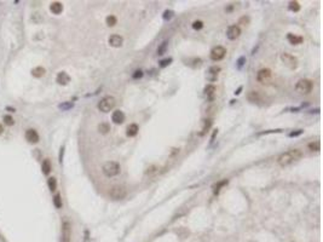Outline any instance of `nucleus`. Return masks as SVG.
I'll list each match as a JSON object with an SVG mask.
<instances>
[{"label": "nucleus", "mask_w": 323, "mask_h": 242, "mask_svg": "<svg viewBox=\"0 0 323 242\" xmlns=\"http://www.w3.org/2000/svg\"><path fill=\"white\" fill-rule=\"evenodd\" d=\"M226 184H228V181H226V179H225V181H223V182H219L218 184H215V185L213 186V188H214V190H213L214 194H218L219 191H220V188H222V186H224V185H226Z\"/></svg>", "instance_id": "nucleus-29"}, {"label": "nucleus", "mask_w": 323, "mask_h": 242, "mask_svg": "<svg viewBox=\"0 0 323 242\" xmlns=\"http://www.w3.org/2000/svg\"><path fill=\"white\" fill-rule=\"evenodd\" d=\"M3 132H4V129H3V126H1V125H0V134H1Z\"/></svg>", "instance_id": "nucleus-42"}, {"label": "nucleus", "mask_w": 323, "mask_h": 242, "mask_svg": "<svg viewBox=\"0 0 323 242\" xmlns=\"http://www.w3.org/2000/svg\"><path fill=\"white\" fill-rule=\"evenodd\" d=\"M301 156H303V152L299 149H292V150H288L286 152H283V154H281L277 159V163L282 167H286V166H289L294 161L299 160Z\"/></svg>", "instance_id": "nucleus-1"}, {"label": "nucleus", "mask_w": 323, "mask_h": 242, "mask_svg": "<svg viewBox=\"0 0 323 242\" xmlns=\"http://www.w3.org/2000/svg\"><path fill=\"white\" fill-rule=\"evenodd\" d=\"M111 120L114 124L116 125H120L125 121V114L121 111V110H115L113 113V115H111Z\"/></svg>", "instance_id": "nucleus-13"}, {"label": "nucleus", "mask_w": 323, "mask_h": 242, "mask_svg": "<svg viewBox=\"0 0 323 242\" xmlns=\"http://www.w3.org/2000/svg\"><path fill=\"white\" fill-rule=\"evenodd\" d=\"M171 62H172V58L163 59V61H161V62H160V67H162V68H163V67H166V66H168Z\"/></svg>", "instance_id": "nucleus-35"}, {"label": "nucleus", "mask_w": 323, "mask_h": 242, "mask_svg": "<svg viewBox=\"0 0 323 242\" xmlns=\"http://www.w3.org/2000/svg\"><path fill=\"white\" fill-rule=\"evenodd\" d=\"M126 194H127V190L122 185H114L109 191L110 197L114 199V200H121L126 196Z\"/></svg>", "instance_id": "nucleus-5"}, {"label": "nucleus", "mask_w": 323, "mask_h": 242, "mask_svg": "<svg viewBox=\"0 0 323 242\" xmlns=\"http://www.w3.org/2000/svg\"><path fill=\"white\" fill-rule=\"evenodd\" d=\"M47 185H48V189L51 190V191H55V190L57 189V181H56V178L55 177H50L48 179H47Z\"/></svg>", "instance_id": "nucleus-22"}, {"label": "nucleus", "mask_w": 323, "mask_h": 242, "mask_svg": "<svg viewBox=\"0 0 323 242\" xmlns=\"http://www.w3.org/2000/svg\"><path fill=\"white\" fill-rule=\"evenodd\" d=\"M312 81L311 80H309V79H301L298 81V84H296L295 86V90L298 91L299 93H303V95H307L311 92L312 90Z\"/></svg>", "instance_id": "nucleus-4"}, {"label": "nucleus", "mask_w": 323, "mask_h": 242, "mask_svg": "<svg viewBox=\"0 0 323 242\" xmlns=\"http://www.w3.org/2000/svg\"><path fill=\"white\" fill-rule=\"evenodd\" d=\"M73 107H74V104L72 103V102H66V103H63V104H59V105H58V108L62 109V110H68V109H70V108H73Z\"/></svg>", "instance_id": "nucleus-32"}, {"label": "nucleus", "mask_w": 323, "mask_h": 242, "mask_svg": "<svg viewBox=\"0 0 323 242\" xmlns=\"http://www.w3.org/2000/svg\"><path fill=\"white\" fill-rule=\"evenodd\" d=\"M270 78H271L270 69H260L259 72H258V74H257V80L259 81V82H262V84L267 82L270 80Z\"/></svg>", "instance_id": "nucleus-10"}, {"label": "nucleus", "mask_w": 323, "mask_h": 242, "mask_svg": "<svg viewBox=\"0 0 323 242\" xmlns=\"http://www.w3.org/2000/svg\"><path fill=\"white\" fill-rule=\"evenodd\" d=\"M57 82L59 84V85H67L69 81H70V76L66 73V72H61V73H58V75H57Z\"/></svg>", "instance_id": "nucleus-16"}, {"label": "nucleus", "mask_w": 323, "mask_h": 242, "mask_svg": "<svg viewBox=\"0 0 323 242\" xmlns=\"http://www.w3.org/2000/svg\"><path fill=\"white\" fill-rule=\"evenodd\" d=\"M50 11L52 12L53 15H59L61 12L63 11V5H62L61 3H58V1H55V3L51 4V6H50Z\"/></svg>", "instance_id": "nucleus-17"}, {"label": "nucleus", "mask_w": 323, "mask_h": 242, "mask_svg": "<svg viewBox=\"0 0 323 242\" xmlns=\"http://www.w3.org/2000/svg\"><path fill=\"white\" fill-rule=\"evenodd\" d=\"M45 73H46V70L43 67H36L32 70V75L34 76V78H41V76H44Z\"/></svg>", "instance_id": "nucleus-21"}, {"label": "nucleus", "mask_w": 323, "mask_h": 242, "mask_svg": "<svg viewBox=\"0 0 323 242\" xmlns=\"http://www.w3.org/2000/svg\"><path fill=\"white\" fill-rule=\"evenodd\" d=\"M116 104V99L111 96H107L104 98H102L99 100V103H98V109L103 113H108L110 111Z\"/></svg>", "instance_id": "nucleus-3"}, {"label": "nucleus", "mask_w": 323, "mask_h": 242, "mask_svg": "<svg viewBox=\"0 0 323 242\" xmlns=\"http://www.w3.org/2000/svg\"><path fill=\"white\" fill-rule=\"evenodd\" d=\"M287 39H288V41H289L290 44H293V45H298V44H301V43H303V38H301V36H296V35H294V34H288Z\"/></svg>", "instance_id": "nucleus-20"}, {"label": "nucleus", "mask_w": 323, "mask_h": 242, "mask_svg": "<svg viewBox=\"0 0 323 242\" xmlns=\"http://www.w3.org/2000/svg\"><path fill=\"white\" fill-rule=\"evenodd\" d=\"M204 96L207 97L210 102H212L215 97V87L213 85H207L204 87Z\"/></svg>", "instance_id": "nucleus-15"}, {"label": "nucleus", "mask_w": 323, "mask_h": 242, "mask_svg": "<svg viewBox=\"0 0 323 242\" xmlns=\"http://www.w3.org/2000/svg\"><path fill=\"white\" fill-rule=\"evenodd\" d=\"M108 43H109V45L113 46V47H120V46L122 45V43H124V39H122V36L114 34V35H110V36H109Z\"/></svg>", "instance_id": "nucleus-12"}, {"label": "nucleus", "mask_w": 323, "mask_h": 242, "mask_svg": "<svg viewBox=\"0 0 323 242\" xmlns=\"http://www.w3.org/2000/svg\"><path fill=\"white\" fill-rule=\"evenodd\" d=\"M116 17L115 16H113V15H110V16H108L107 18H105V22H107V25H109V27H114V25L116 24Z\"/></svg>", "instance_id": "nucleus-27"}, {"label": "nucleus", "mask_w": 323, "mask_h": 242, "mask_svg": "<svg viewBox=\"0 0 323 242\" xmlns=\"http://www.w3.org/2000/svg\"><path fill=\"white\" fill-rule=\"evenodd\" d=\"M244 61H246V58H244V57H241V58L237 61V63H238V64H237V66H238V68H241V67L243 66V62H244Z\"/></svg>", "instance_id": "nucleus-40"}, {"label": "nucleus", "mask_w": 323, "mask_h": 242, "mask_svg": "<svg viewBox=\"0 0 323 242\" xmlns=\"http://www.w3.org/2000/svg\"><path fill=\"white\" fill-rule=\"evenodd\" d=\"M211 125H212V121H211V120H204V121H203V127H202V131L200 132V136H203L206 132H207V130L211 127Z\"/></svg>", "instance_id": "nucleus-24"}, {"label": "nucleus", "mask_w": 323, "mask_h": 242, "mask_svg": "<svg viewBox=\"0 0 323 242\" xmlns=\"http://www.w3.org/2000/svg\"><path fill=\"white\" fill-rule=\"evenodd\" d=\"M3 120H4L5 125H7V126H12V125L15 124V121H14V118H12V116H10V115H5V116L3 118Z\"/></svg>", "instance_id": "nucleus-33"}, {"label": "nucleus", "mask_w": 323, "mask_h": 242, "mask_svg": "<svg viewBox=\"0 0 323 242\" xmlns=\"http://www.w3.org/2000/svg\"><path fill=\"white\" fill-rule=\"evenodd\" d=\"M103 173L107 177H115L120 173V165L115 161H108L103 165Z\"/></svg>", "instance_id": "nucleus-2"}, {"label": "nucleus", "mask_w": 323, "mask_h": 242, "mask_svg": "<svg viewBox=\"0 0 323 242\" xmlns=\"http://www.w3.org/2000/svg\"><path fill=\"white\" fill-rule=\"evenodd\" d=\"M143 76V72L142 70H136L134 74H133V79H138V78H142Z\"/></svg>", "instance_id": "nucleus-38"}, {"label": "nucleus", "mask_w": 323, "mask_h": 242, "mask_svg": "<svg viewBox=\"0 0 323 242\" xmlns=\"http://www.w3.org/2000/svg\"><path fill=\"white\" fill-rule=\"evenodd\" d=\"M167 45H168V43H167V41H163V43L159 46V48H158V55H159V56L165 53V51H166V48H167Z\"/></svg>", "instance_id": "nucleus-30"}, {"label": "nucleus", "mask_w": 323, "mask_h": 242, "mask_svg": "<svg viewBox=\"0 0 323 242\" xmlns=\"http://www.w3.org/2000/svg\"><path fill=\"white\" fill-rule=\"evenodd\" d=\"M219 72H220V68H219V67H212V68H210L207 75H206V78H207V80H210V81L213 82V81L217 80Z\"/></svg>", "instance_id": "nucleus-14"}, {"label": "nucleus", "mask_w": 323, "mask_h": 242, "mask_svg": "<svg viewBox=\"0 0 323 242\" xmlns=\"http://www.w3.org/2000/svg\"><path fill=\"white\" fill-rule=\"evenodd\" d=\"M138 131H139L138 126H137L136 124H132V125H130V126L127 127V130H126V134H127L128 137H134V136H137Z\"/></svg>", "instance_id": "nucleus-18"}, {"label": "nucleus", "mask_w": 323, "mask_h": 242, "mask_svg": "<svg viewBox=\"0 0 323 242\" xmlns=\"http://www.w3.org/2000/svg\"><path fill=\"white\" fill-rule=\"evenodd\" d=\"M309 149H310V150H312V151H319V149H321V144H319V142H318V141H316V142L310 143V144H309Z\"/></svg>", "instance_id": "nucleus-28"}, {"label": "nucleus", "mask_w": 323, "mask_h": 242, "mask_svg": "<svg viewBox=\"0 0 323 242\" xmlns=\"http://www.w3.org/2000/svg\"><path fill=\"white\" fill-rule=\"evenodd\" d=\"M41 170H43V173H44V174H46V176H48V174H50L51 170H52V166H51V162H50V160H48V159H45V160L43 161Z\"/></svg>", "instance_id": "nucleus-19"}, {"label": "nucleus", "mask_w": 323, "mask_h": 242, "mask_svg": "<svg viewBox=\"0 0 323 242\" xmlns=\"http://www.w3.org/2000/svg\"><path fill=\"white\" fill-rule=\"evenodd\" d=\"M72 226L68 220H64L62 224V242H70Z\"/></svg>", "instance_id": "nucleus-8"}, {"label": "nucleus", "mask_w": 323, "mask_h": 242, "mask_svg": "<svg viewBox=\"0 0 323 242\" xmlns=\"http://www.w3.org/2000/svg\"><path fill=\"white\" fill-rule=\"evenodd\" d=\"M53 205H55L56 208H62L63 203H62V199H61V195H59V194L55 195V197H53Z\"/></svg>", "instance_id": "nucleus-25"}, {"label": "nucleus", "mask_w": 323, "mask_h": 242, "mask_svg": "<svg viewBox=\"0 0 323 242\" xmlns=\"http://www.w3.org/2000/svg\"><path fill=\"white\" fill-rule=\"evenodd\" d=\"M301 133H303V131L299 130L298 132H292V133H289V136H290V137H296V136H299V134H301Z\"/></svg>", "instance_id": "nucleus-41"}, {"label": "nucleus", "mask_w": 323, "mask_h": 242, "mask_svg": "<svg viewBox=\"0 0 323 242\" xmlns=\"http://www.w3.org/2000/svg\"><path fill=\"white\" fill-rule=\"evenodd\" d=\"M98 131H99L102 134H107V133L110 131V126H109L107 122L99 124V125H98Z\"/></svg>", "instance_id": "nucleus-23"}, {"label": "nucleus", "mask_w": 323, "mask_h": 242, "mask_svg": "<svg viewBox=\"0 0 323 242\" xmlns=\"http://www.w3.org/2000/svg\"><path fill=\"white\" fill-rule=\"evenodd\" d=\"M156 172H158V167L156 166H150L145 173L147 174H152V173H156Z\"/></svg>", "instance_id": "nucleus-36"}, {"label": "nucleus", "mask_w": 323, "mask_h": 242, "mask_svg": "<svg viewBox=\"0 0 323 242\" xmlns=\"http://www.w3.org/2000/svg\"><path fill=\"white\" fill-rule=\"evenodd\" d=\"M288 7H289V10L293 11V12H298V11L300 10V5H299L298 1H290Z\"/></svg>", "instance_id": "nucleus-26"}, {"label": "nucleus", "mask_w": 323, "mask_h": 242, "mask_svg": "<svg viewBox=\"0 0 323 242\" xmlns=\"http://www.w3.org/2000/svg\"><path fill=\"white\" fill-rule=\"evenodd\" d=\"M240 34H241V29L238 25H230L228 28V32H226V36L230 40H236L240 36Z\"/></svg>", "instance_id": "nucleus-9"}, {"label": "nucleus", "mask_w": 323, "mask_h": 242, "mask_svg": "<svg viewBox=\"0 0 323 242\" xmlns=\"http://www.w3.org/2000/svg\"><path fill=\"white\" fill-rule=\"evenodd\" d=\"M248 22H249V18H248V17H242V18L240 20V24H242V23H243V25L248 24Z\"/></svg>", "instance_id": "nucleus-39"}, {"label": "nucleus", "mask_w": 323, "mask_h": 242, "mask_svg": "<svg viewBox=\"0 0 323 242\" xmlns=\"http://www.w3.org/2000/svg\"><path fill=\"white\" fill-rule=\"evenodd\" d=\"M6 109H7V110H11V111H15V109H14V108H10V107H7Z\"/></svg>", "instance_id": "nucleus-43"}, {"label": "nucleus", "mask_w": 323, "mask_h": 242, "mask_svg": "<svg viewBox=\"0 0 323 242\" xmlns=\"http://www.w3.org/2000/svg\"><path fill=\"white\" fill-rule=\"evenodd\" d=\"M25 139H27L29 143L35 144V143L39 142V134H38V132L35 130L29 129V130H27V132H25Z\"/></svg>", "instance_id": "nucleus-11"}, {"label": "nucleus", "mask_w": 323, "mask_h": 242, "mask_svg": "<svg viewBox=\"0 0 323 242\" xmlns=\"http://www.w3.org/2000/svg\"><path fill=\"white\" fill-rule=\"evenodd\" d=\"M202 27H203V23H202L201 21H195V22L192 23V28H194V29H196V30L202 29Z\"/></svg>", "instance_id": "nucleus-34"}, {"label": "nucleus", "mask_w": 323, "mask_h": 242, "mask_svg": "<svg viewBox=\"0 0 323 242\" xmlns=\"http://www.w3.org/2000/svg\"><path fill=\"white\" fill-rule=\"evenodd\" d=\"M172 16H173V12L172 11H168V10L165 11V14H163V18L165 20H170Z\"/></svg>", "instance_id": "nucleus-37"}, {"label": "nucleus", "mask_w": 323, "mask_h": 242, "mask_svg": "<svg viewBox=\"0 0 323 242\" xmlns=\"http://www.w3.org/2000/svg\"><path fill=\"white\" fill-rule=\"evenodd\" d=\"M281 59L285 63V66H287L289 69H295L298 67V59H296L294 56L289 55V53H282L281 55Z\"/></svg>", "instance_id": "nucleus-6"}, {"label": "nucleus", "mask_w": 323, "mask_h": 242, "mask_svg": "<svg viewBox=\"0 0 323 242\" xmlns=\"http://www.w3.org/2000/svg\"><path fill=\"white\" fill-rule=\"evenodd\" d=\"M248 99L251 102H257L258 99H259V95H258V92H255V91H251L248 93Z\"/></svg>", "instance_id": "nucleus-31"}, {"label": "nucleus", "mask_w": 323, "mask_h": 242, "mask_svg": "<svg viewBox=\"0 0 323 242\" xmlns=\"http://www.w3.org/2000/svg\"><path fill=\"white\" fill-rule=\"evenodd\" d=\"M225 55H226V50L223 46H215L211 51V58H212V61H215V62L223 59L225 57Z\"/></svg>", "instance_id": "nucleus-7"}]
</instances>
